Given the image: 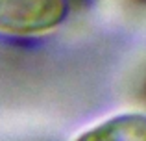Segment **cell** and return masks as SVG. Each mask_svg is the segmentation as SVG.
<instances>
[{
  "instance_id": "6da1fadb",
  "label": "cell",
  "mask_w": 146,
  "mask_h": 141,
  "mask_svg": "<svg viewBox=\"0 0 146 141\" xmlns=\"http://www.w3.org/2000/svg\"><path fill=\"white\" fill-rule=\"evenodd\" d=\"M70 0H0V32L37 35L68 17Z\"/></svg>"
},
{
  "instance_id": "3957f363",
  "label": "cell",
  "mask_w": 146,
  "mask_h": 141,
  "mask_svg": "<svg viewBox=\"0 0 146 141\" xmlns=\"http://www.w3.org/2000/svg\"><path fill=\"white\" fill-rule=\"evenodd\" d=\"M133 2H137V4H143V6H146V0H133Z\"/></svg>"
},
{
  "instance_id": "7a4b0ae2",
  "label": "cell",
  "mask_w": 146,
  "mask_h": 141,
  "mask_svg": "<svg viewBox=\"0 0 146 141\" xmlns=\"http://www.w3.org/2000/svg\"><path fill=\"white\" fill-rule=\"evenodd\" d=\"M74 141H146L144 113H120L82 132Z\"/></svg>"
},
{
  "instance_id": "277c9868",
  "label": "cell",
  "mask_w": 146,
  "mask_h": 141,
  "mask_svg": "<svg viewBox=\"0 0 146 141\" xmlns=\"http://www.w3.org/2000/svg\"><path fill=\"white\" fill-rule=\"evenodd\" d=\"M144 95H146V86H144Z\"/></svg>"
}]
</instances>
